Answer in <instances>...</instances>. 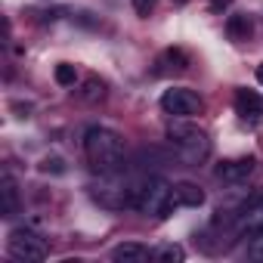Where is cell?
Returning a JSON list of instances; mask_svg holds the SVG:
<instances>
[{
	"instance_id": "obj_19",
	"label": "cell",
	"mask_w": 263,
	"mask_h": 263,
	"mask_svg": "<svg viewBox=\"0 0 263 263\" xmlns=\"http://www.w3.org/2000/svg\"><path fill=\"white\" fill-rule=\"evenodd\" d=\"M134 10H137L140 16H149V13L155 10V0H134Z\"/></svg>"
},
{
	"instance_id": "obj_1",
	"label": "cell",
	"mask_w": 263,
	"mask_h": 263,
	"mask_svg": "<svg viewBox=\"0 0 263 263\" xmlns=\"http://www.w3.org/2000/svg\"><path fill=\"white\" fill-rule=\"evenodd\" d=\"M84 155H87L93 171L115 174L124 164V140H121V134H115L111 127L93 124L84 134Z\"/></svg>"
},
{
	"instance_id": "obj_9",
	"label": "cell",
	"mask_w": 263,
	"mask_h": 263,
	"mask_svg": "<svg viewBox=\"0 0 263 263\" xmlns=\"http://www.w3.org/2000/svg\"><path fill=\"white\" fill-rule=\"evenodd\" d=\"M235 111L245 121H263V99L254 90H238L235 93Z\"/></svg>"
},
{
	"instance_id": "obj_8",
	"label": "cell",
	"mask_w": 263,
	"mask_h": 263,
	"mask_svg": "<svg viewBox=\"0 0 263 263\" xmlns=\"http://www.w3.org/2000/svg\"><path fill=\"white\" fill-rule=\"evenodd\" d=\"M254 158L251 155H245V158H229V161H223L220 167H217V180H223V183H241V180H248L251 174H254Z\"/></svg>"
},
{
	"instance_id": "obj_5",
	"label": "cell",
	"mask_w": 263,
	"mask_h": 263,
	"mask_svg": "<svg viewBox=\"0 0 263 263\" xmlns=\"http://www.w3.org/2000/svg\"><path fill=\"white\" fill-rule=\"evenodd\" d=\"M7 248H10V254L16 260H44L47 257V241L34 229H25V226H19V229L10 232Z\"/></svg>"
},
{
	"instance_id": "obj_10",
	"label": "cell",
	"mask_w": 263,
	"mask_h": 263,
	"mask_svg": "<svg viewBox=\"0 0 263 263\" xmlns=\"http://www.w3.org/2000/svg\"><path fill=\"white\" fill-rule=\"evenodd\" d=\"M149 257H152V251L146 245H140V241H124V245H118L111 251L115 263H146Z\"/></svg>"
},
{
	"instance_id": "obj_15",
	"label": "cell",
	"mask_w": 263,
	"mask_h": 263,
	"mask_svg": "<svg viewBox=\"0 0 263 263\" xmlns=\"http://www.w3.org/2000/svg\"><path fill=\"white\" fill-rule=\"evenodd\" d=\"M105 96V84L99 81V78H90L87 84H84V90H81V99H87V102H96V99H102Z\"/></svg>"
},
{
	"instance_id": "obj_11",
	"label": "cell",
	"mask_w": 263,
	"mask_h": 263,
	"mask_svg": "<svg viewBox=\"0 0 263 263\" xmlns=\"http://www.w3.org/2000/svg\"><path fill=\"white\" fill-rule=\"evenodd\" d=\"M174 198H177L180 208H201L204 204V189L189 183V180H183V183L174 186Z\"/></svg>"
},
{
	"instance_id": "obj_2",
	"label": "cell",
	"mask_w": 263,
	"mask_h": 263,
	"mask_svg": "<svg viewBox=\"0 0 263 263\" xmlns=\"http://www.w3.org/2000/svg\"><path fill=\"white\" fill-rule=\"evenodd\" d=\"M174 208H177L174 186H167L161 177H149V180L134 183V211L155 217V220H164V217H171Z\"/></svg>"
},
{
	"instance_id": "obj_20",
	"label": "cell",
	"mask_w": 263,
	"mask_h": 263,
	"mask_svg": "<svg viewBox=\"0 0 263 263\" xmlns=\"http://www.w3.org/2000/svg\"><path fill=\"white\" fill-rule=\"evenodd\" d=\"M254 260H263V235H257L254 238V245H251V251H248Z\"/></svg>"
},
{
	"instance_id": "obj_23",
	"label": "cell",
	"mask_w": 263,
	"mask_h": 263,
	"mask_svg": "<svg viewBox=\"0 0 263 263\" xmlns=\"http://www.w3.org/2000/svg\"><path fill=\"white\" fill-rule=\"evenodd\" d=\"M180 4H186V0H180Z\"/></svg>"
},
{
	"instance_id": "obj_6",
	"label": "cell",
	"mask_w": 263,
	"mask_h": 263,
	"mask_svg": "<svg viewBox=\"0 0 263 263\" xmlns=\"http://www.w3.org/2000/svg\"><path fill=\"white\" fill-rule=\"evenodd\" d=\"M161 108L174 118H192V115H201L204 102L195 90H186V87H174L161 96Z\"/></svg>"
},
{
	"instance_id": "obj_4",
	"label": "cell",
	"mask_w": 263,
	"mask_h": 263,
	"mask_svg": "<svg viewBox=\"0 0 263 263\" xmlns=\"http://www.w3.org/2000/svg\"><path fill=\"white\" fill-rule=\"evenodd\" d=\"M93 201L99 208H108V211H124V208H134V183H124L118 177L108 174V180H102L99 186L90 189Z\"/></svg>"
},
{
	"instance_id": "obj_7",
	"label": "cell",
	"mask_w": 263,
	"mask_h": 263,
	"mask_svg": "<svg viewBox=\"0 0 263 263\" xmlns=\"http://www.w3.org/2000/svg\"><path fill=\"white\" fill-rule=\"evenodd\" d=\"M235 235L238 238H257V235H263V198L254 201V204H248V208H241L235 214Z\"/></svg>"
},
{
	"instance_id": "obj_13",
	"label": "cell",
	"mask_w": 263,
	"mask_h": 263,
	"mask_svg": "<svg viewBox=\"0 0 263 263\" xmlns=\"http://www.w3.org/2000/svg\"><path fill=\"white\" fill-rule=\"evenodd\" d=\"M152 260H158V263H183L186 260V251H183V245H158L155 251H152Z\"/></svg>"
},
{
	"instance_id": "obj_16",
	"label": "cell",
	"mask_w": 263,
	"mask_h": 263,
	"mask_svg": "<svg viewBox=\"0 0 263 263\" xmlns=\"http://www.w3.org/2000/svg\"><path fill=\"white\" fill-rule=\"evenodd\" d=\"M74 81H78V71H74V65H68V62L56 65V84H62V87H74Z\"/></svg>"
},
{
	"instance_id": "obj_21",
	"label": "cell",
	"mask_w": 263,
	"mask_h": 263,
	"mask_svg": "<svg viewBox=\"0 0 263 263\" xmlns=\"http://www.w3.org/2000/svg\"><path fill=\"white\" fill-rule=\"evenodd\" d=\"M229 4H232V0H211V7H214V10H226Z\"/></svg>"
},
{
	"instance_id": "obj_3",
	"label": "cell",
	"mask_w": 263,
	"mask_h": 263,
	"mask_svg": "<svg viewBox=\"0 0 263 263\" xmlns=\"http://www.w3.org/2000/svg\"><path fill=\"white\" fill-rule=\"evenodd\" d=\"M167 140H171L177 158L186 161V164H192V167H198L211 155V140H208L204 130L195 127V124H183V121L171 124L167 127Z\"/></svg>"
},
{
	"instance_id": "obj_14",
	"label": "cell",
	"mask_w": 263,
	"mask_h": 263,
	"mask_svg": "<svg viewBox=\"0 0 263 263\" xmlns=\"http://www.w3.org/2000/svg\"><path fill=\"white\" fill-rule=\"evenodd\" d=\"M226 31H229L232 41H248V34H251V19H248V16H229Z\"/></svg>"
},
{
	"instance_id": "obj_12",
	"label": "cell",
	"mask_w": 263,
	"mask_h": 263,
	"mask_svg": "<svg viewBox=\"0 0 263 263\" xmlns=\"http://www.w3.org/2000/svg\"><path fill=\"white\" fill-rule=\"evenodd\" d=\"M0 195H4V217H16L19 214V192H16V180L10 174H4V180H0Z\"/></svg>"
},
{
	"instance_id": "obj_17",
	"label": "cell",
	"mask_w": 263,
	"mask_h": 263,
	"mask_svg": "<svg viewBox=\"0 0 263 263\" xmlns=\"http://www.w3.org/2000/svg\"><path fill=\"white\" fill-rule=\"evenodd\" d=\"M161 62H171L167 68H174V71H183V68L189 65V59H186V53H183V50H167V53L161 56Z\"/></svg>"
},
{
	"instance_id": "obj_22",
	"label": "cell",
	"mask_w": 263,
	"mask_h": 263,
	"mask_svg": "<svg viewBox=\"0 0 263 263\" xmlns=\"http://www.w3.org/2000/svg\"><path fill=\"white\" fill-rule=\"evenodd\" d=\"M257 84H263V62L257 65Z\"/></svg>"
},
{
	"instance_id": "obj_18",
	"label": "cell",
	"mask_w": 263,
	"mask_h": 263,
	"mask_svg": "<svg viewBox=\"0 0 263 263\" xmlns=\"http://www.w3.org/2000/svg\"><path fill=\"white\" fill-rule=\"evenodd\" d=\"M41 171H44V174H62L65 164H62L59 158H44V161H41Z\"/></svg>"
}]
</instances>
